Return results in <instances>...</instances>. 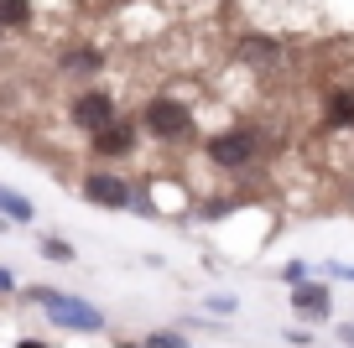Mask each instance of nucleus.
I'll list each match as a JSON object with an SVG mask.
<instances>
[{
	"mask_svg": "<svg viewBox=\"0 0 354 348\" xmlns=\"http://www.w3.org/2000/svg\"><path fill=\"white\" fill-rule=\"evenodd\" d=\"M68 120H73L78 130L100 135V130H110V125L120 120V104H115V94H104V88H84V94H73V104H68Z\"/></svg>",
	"mask_w": 354,
	"mask_h": 348,
	"instance_id": "39448f33",
	"label": "nucleus"
},
{
	"mask_svg": "<svg viewBox=\"0 0 354 348\" xmlns=\"http://www.w3.org/2000/svg\"><path fill=\"white\" fill-rule=\"evenodd\" d=\"M266 151H271V135H266L261 125H245V120L240 125H224V130H214V135H203V156H209V166H214V172H230V177L261 166Z\"/></svg>",
	"mask_w": 354,
	"mask_h": 348,
	"instance_id": "f257e3e1",
	"label": "nucleus"
},
{
	"mask_svg": "<svg viewBox=\"0 0 354 348\" xmlns=\"http://www.w3.org/2000/svg\"><path fill=\"white\" fill-rule=\"evenodd\" d=\"M339 343H349V348H354V322H339Z\"/></svg>",
	"mask_w": 354,
	"mask_h": 348,
	"instance_id": "aec40b11",
	"label": "nucleus"
},
{
	"mask_svg": "<svg viewBox=\"0 0 354 348\" xmlns=\"http://www.w3.org/2000/svg\"><path fill=\"white\" fill-rule=\"evenodd\" d=\"M120 348H146V343H120Z\"/></svg>",
	"mask_w": 354,
	"mask_h": 348,
	"instance_id": "4be33fe9",
	"label": "nucleus"
},
{
	"mask_svg": "<svg viewBox=\"0 0 354 348\" xmlns=\"http://www.w3.org/2000/svg\"><path fill=\"white\" fill-rule=\"evenodd\" d=\"M63 73H78V78H88V73H100L104 68V57H100V47H68L63 52Z\"/></svg>",
	"mask_w": 354,
	"mask_h": 348,
	"instance_id": "9d476101",
	"label": "nucleus"
},
{
	"mask_svg": "<svg viewBox=\"0 0 354 348\" xmlns=\"http://www.w3.org/2000/svg\"><path fill=\"white\" fill-rule=\"evenodd\" d=\"M318 276H323V281H344V286H354V265H349V260H323V265H318Z\"/></svg>",
	"mask_w": 354,
	"mask_h": 348,
	"instance_id": "f3484780",
	"label": "nucleus"
},
{
	"mask_svg": "<svg viewBox=\"0 0 354 348\" xmlns=\"http://www.w3.org/2000/svg\"><path fill=\"white\" fill-rule=\"evenodd\" d=\"M323 125L328 130H354V88L339 84V88H323Z\"/></svg>",
	"mask_w": 354,
	"mask_h": 348,
	"instance_id": "6e6552de",
	"label": "nucleus"
},
{
	"mask_svg": "<svg viewBox=\"0 0 354 348\" xmlns=\"http://www.w3.org/2000/svg\"><path fill=\"white\" fill-rule=\"evenodd\" d=\"M0 213L11 218V224H32V218H37V208H32V197H21L16 187H6V182H0Z\"/></svg>",
	"mask_w": 354,
	"mask_h": 348,
	"instance_id": "9b49d317",
	"label": "nucleus"
},
{
	"mask_svg": "<svg viewBox=\"0 0 354 348\" xmlns=\"http://www.w3.org/2000/svg\"><path fill=\"white\" fill-rule=\"evenodd\" d=\"M234 57H240V63H250V68H266V63H277L281 57V42L277 37H240V42H234Z\"/></svg>",
	"mask_w": 354,
	"mask_h": 348,
	"instance_id": "1a4fd4ad",
	"label": "nucleus"
},
{
	"mask_svg": "<svg viewBox=\"0 0 354 348\" xmlns=\"http://www.w3.org/2000/svg\"><path fill=\"white\" fill-rule=\"evenodd\" d=\"M11 291H16V276L6 271V265H0V296H11Z\"/></svg>",
	"mask_w": 354,
	"mask_h": 348,
	"instance_id": "6ab92c4d",
	"label": "nucleus"
},
{
	"mask_svg": "<svg viewBox=\"0 0 354 348\" xmlns=\"http://www.w3.org/2000/svg\"><path fill=\"white\" fill-rule=\"evenodd\" d=\"M16 348H53V343H42V338H21Z\"/></svg>",
	"mask_w": 354,
	"mask_h": 348,
	"instance_id": "412c9836",
	"label": "nucleus"
},
{
	"mask_svg": "<svg viewBox=\"0 0 354 348\" xmlns=\"http://www.w3.org/2000/svg\"><path fill=\"white\" fill-rule=\"evenodd\" d=\"M136 146H141V125L136 120H115L110 130H100L94 141H88V151L100 156V162H125V156H136Z\"/></svg>",
	"mask_w": 354,
	"mask_h": 348,
	"instance_id": "0eeeda50",
	"label": "nucleus"
},
{
	"mask_svg": "<svg viewBox=\"0 0 354 348\" xmlns=\"http://www.w3.org/2000/svg\"><path fill=\"white\" fill-rule=\"evenodd\" d=\"M78 193H84L94 208H110V213L136 208V182H131V177H120V172H110V166L84 172V177H78Z\"/></svg>",
	"mask_w": 354,
	"mask_h": 348,
	"instance_id": "20e7f679",
	"label": "nucleus"
},
{
	"mask_svg": "<svg viewBox=\"0 0 354 348\" xmlns=\"http://www.w3.org/2000/svg\"><path fill=\"white\" fill-rule=\"evenodd\" d=\"M277 281H287V291H292V286L313 281V265L308 260H287V265H277Z\"/></svg>",
	"mask_w": 354,
	"mask_h": 348,
	"instance_id": "4468645a",
	"label": "nucleus"
},
{
	"mask_svg": "<svg viewBox=\"0 0 354 348\" xmlns=\"http://www.w3.org/2000/svg\"><path fill=\"white\" fill-rule=\"evenodd\" d=\"M203 312H209V317H234L240 302H234L230 291H214V296H203Z\"/></svg>",
	"mask_w": 354,
	"mask_h": 348,
	"instance_id": "2eb2a0df",
	"label": "nucleus"
},
{
	"mask_svg": "<svg viewBox=\"0 0 354 348\" xmlns=\"http://www.w3.org/2000/svg\"><path fill=\"white\" fill-rule=\"evenodd\" d=\"M42 255H47V260H57V265L78 260V250H73V244H68V240H53V234H47V240H42Z\"/></svg>",
	"mask_w": 354,
	"mask_h": 348,
	"instance_id": "dca6fc26",
	"label": "nucleus"
},
{
	"mask_svg": "<svg viewBox=\"0 0 354 348\" xmlns=\"http://www.w3.org/2000/svg\"><path fill=\"white\" fill-rule=\"evenodd\" d=\"M0 26H32V0H0Z\"/></svg>",
	"mask_w": 354,
	"mask_h": 348,
	"instance_id": "f8f14e48",
	"label": "nucleus"
},
{
	"mask_svg": "<svg viewBox=\"0 0 354 348\" xmlns=\"http://www.w3.org/2000/svg\"><path fill=\"white\" fill-rule=\"evenodd\" d=\"M141 130L151 135V141H162V146H183L198 130V115H193L188 99L156 94V99H146V109H141Z\"/></svg>",
	"mask_w": 354,
	"mask_h": 348,
	"instance_id": "7ed1b4c3",
	"label": "nucleus"
},
{
	"mask_svg": "<svg viewBox=\"0 0 354 348\" xmlns=\"http://www.w3.org/2000/svg\"><path fill=\"white\" fill-rule=\"evenodd\" d=\"M26 302H37L47 312V322L63 327V333H104L110 327V317L94 302H84L73 291H57V286H26Z\"/></svg>",
	"mask_w": 354,
	"mask_h": 348,
	"instance_id": "f03ea898",
	"label": "nucleus"
},
{
	"mask_svg": "<svg viewBox=\"0 0 354 348\" xmlns=\"http://www.w3.org/2000/svg\"><path fill=\"white\" fill-rule=\"evenodd\" d=\"M141 343H146V348H193L188 338L177 333V327H156V333H146Z\"/></svg>",
	"mask_w": 354,
	"mask_h": 348,
	"instance_id": "ddd939ff",
	"label": "nucleus"
},
{
	"mask_svg": "<svg viewBox=\"0 0 354 348\" xmlns=\"http://www.w3.org/2000/svg\"><path fill=\"white\" fill-rule=\"evenodd\" d=\"M287 343H297V348H308V343H313V333H308V327H287Z\"/></svg>",
	"mask_w": 354,
	"mask_h": 348,
	"instance_id": "a211bd4d",
	"label": "nucleus"
},
{
	"mask_svg": "<svg viewBox=\"0 0 354 348\" xmlns=\"http://www.w3.org/2000/svg\"><path fill=\"white\" fill-rule=\"evenodd\" d=\"M287 307H292L297 322H328L333 317V286L323 281V276H313V281H302V286L287 291Z\"/></svg>",
	"mask_w": 354,
	"mask_h": 348,
	"instance_id": "423d86ee",
	"label": "nucleus"
}]
</instances>
